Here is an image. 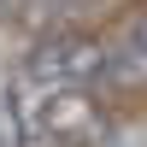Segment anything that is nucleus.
I'll list each match as a JSON object with an SVG mask.
<instances>
[{"instance_id": "f257e3e1", "label": "nucleus", "mask_w": 147, "mask_h": 147, "mask_svg": "<svg viewBox=\"0 0 147 147\" xmlns=\"http://www.w3.org/2000/svg\"><path fill=\"white\" fill-rule=\"evenodd\" d=\"M12 106L24 124V147H100L106 141V106L88 88H35V82H12Z\"/></svg>"}, {"instance_id": "f03ea898", "label": "nucleus", "mask_w": 147, "mask_h": 147, "mask_svg": "<svg viewBox=\"0 0 147 147\" xmlns=\"http://www.w3.org/2000/svg\"><path fill=\"white\" fill-rule=\"evenodd\" d=\"M100 71H106V35L77 30V24L47 30L24 53V82L35 88H100Z\"/></svg>"}, {"instance_id": "7ed1b4c3", "label": "nucleus", "mask_w": 147, "mask_h": 147, "mask_svg": "<svg viewBox=\"0 0 147 147\" xmlns=\"http://www.w3.org/2000/svg\"><path fill=\"white\" fill-rule=\"evenodd\" d=\"M100 88H106V94H147V6L129 12V18L106 35Z\"/></svg>"}, {"instance_id": "20e7f679", "label": "nucleus", "mask_w": 147, "mask_h": 147, "mask_svg": "<svg viewBox=\"0 0 147 147\" xmlns=\"http://www.w3.org/2000/svg\"><path fill=\"white\" fill-rule=\"evenodd\" d=\"M0 147H24V124H18V106H12V88H0Z\"/></svg>"}, {"instance_id": "39448f33", "label": "nucleus", "mask_w": 147, "mask_h": 147, "mask_svg": "<svg viewBox=\"0 0 147 147\" xmlns=\"http://www.w3.org/2000/svg\"><path fill=\"white\" fill-rule=\"evenodd\" d=\"M6 6H12V0H0V12H6Z\"/></svg>"}]
</instances>
